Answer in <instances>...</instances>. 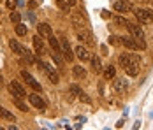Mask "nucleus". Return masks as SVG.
Masks as SVG:
<instances>
[{"label": "nucleus", "mask_w": 153, "mask_h": 130, "mask_svg": "<svg viewBox=\"0 0 153 130\" xmlns=\"http://www.w3.org/2000/svg\"><path fill=\"white\" fill-rule=\"evenodd\" d=\"M118 39H120V37H114V35H111V37H109V44H113V46H114V44H118Z\"/></svg>", "instance_id": "nucleus-32"}, {"label": "nucleus", "mask_w": 153, "mask_h": 130, "mask_svg": "<svg viewBox=\"0 0 153 130\" xmlns=\"http://www.w3.org/2000/svg\"><path fill=\"white\" fill-rule=\"evenodd\" d=\"M76 56L81 60V62H88L90 58H92V55L88 53V49L86 48H83V46H77L76 48Z\"/></svg>", "instance_id": "nucleus-13"}, {"label": "nucleus", "mask_w": 153, "mask_h": 130, "mask_svg": "<svg viewBox=\"0 0 153 130\" xmlns=\"http://www.w3.org/2000/svg\"><path fill=\"white\" fill-rule=\"evenodd\" d=\"M79 100H81V102H85V104H92V99H90V97H88L86 93H83V91L79 93Z\"/></svg>", "instance_id": "nucleus-28"}, {"label": "nucleus", "mask_w": 153, "mask_h": 130, "mask_svg": "<svg viewBox=\"0 0 153 130\" xmlns=\"http://www.w3.org/2000/svg\"><path fill=\"white\" fill-rule=\"evenodd\" d=\"M127 28L130 30V33H132V37H134V39L144 37V32H143V28H141L139 25H136V23H128V25H127Z\"/></svg>", "instance_id": "nucleus-11"}, {"label": "nucleus", "mask_w": 153, "mask_h": 130, "mask_svg": "<svg viewBox=\"0 0 153 130\" xmlns=\"http://www.w3.org/2000/svg\"><path fill=\"white\" fill-rule=\"evenodd\" d=\"M28 100L33 107H37V109H41V111H46V102L42 100L39 95H35V93H30L28 95Z\"/></svg>", "instance_id": "nucleus-6"}, {"label": "nucleus", "mask_w": 153, "mask_h": 130, "mask_svg": "<svg viewBox=\"0 0 153 130\" xmlns=\"http://www.w3.org/2000/svg\"><path fill=\"white\" fill-rule=\"evenodd\" d=\"M37 33L41 37H49L51 35V27L48 23H41V25H37Z\"/></svg>", "instance_id": "nucleus-15"}, {"label": "nucleus", "mask_w": 153, "mask_h": 130, "mask_svg": "<svg viewBox=\"0 0 153 130\" xmlns=\"http://www.w3.org/2000/svg\"><path fill=\"white\" fill-rule=\"evenodd\" d=\"M114 76H116V69H114L113 65L106 67V71H104V77H106V79H113Z\"/></svg>", "instance_id": "nucleus-21"}, {"label": "nucleus", "mask_w": 153, "mask_h": 130, "mask_svg": "<svg viewBox=\"0 0 153 130\" xmlns=\"http://www.w3.org/2000/svg\"><path fill=\"white\" fill-rule=\"evenodd\" d=\"M113 9H114L116 13H120V14H125V13H128V11L132 9V5H130L128 2H125V0H118V2H114Z\"/></svg>", "instance_id": "nucleus-7"}, {"label": "nucleus", "mask_w": 153, "mask_h": 130, "mask_svg": "<svg viewBox=\"0 0 153 130\" xmlns=\"http://www.w3.org/2000/svg\"><path fill=\"white\" fill-rule=\"evenodd\" d=\"M67 4H69V7H74L76 5V0H67Z\"/></svg>", "instance_id": "nucleus-33"}, {"label": "nucleus", "mask_w": 153, "mask_h": 130, "mask_svg": "<svg viewBox=\"0 0 153 130\" xmlns=\"http://www.w3.org/2000/svg\"><path fill=\"white\" fill-rule=\"evenodd\" d=\"M32 41H33V48H35L37 55H42V53H44V44H42V39H41V35H35Z\"/></svg>", "instance_id": "nucleus-16"}, {"label": "nucleus", "mask_w": 153, "mask_h": 130, "mask_svg": "<svg viewBox=\"0 0 153 130\" xmlns=\"http://www.w3.org/2000/svg\"><path fill=\"white\" fill-rule=\"evenodd\" d=\"M13 102H14V105L19 109V111H23V113H25V111H28V109H27V105L21 102V99H19V97H14V100H13Z\"/></svg>", "instance_id": "nucleus-24"}, {"label": "nucleus", "mask_w": 153, "mask_h": 130, "mask_svg": "<svg viewBox=\"0 0 153 130\" xmlns=\"http://www.w3.org/2000/svg\"><path fill=\"white\" fill-rule=\"evenodd\" d=\"M113 86H114V90L116 91H125L127 90V86H128V83L125 81V79H122V77H114V81H113Z\"/></svg>", "instance_id": "nucleus-14"}, {"label": "nucleus", "mask_w": 153, "mask_h": 130, "mask_svg": "<svg viewBox=\"0 0 153 130\" xmlns=\"http://www.w3.org/2000/svg\"><path fill=\"white\" fill-rule=\"evenodd\" d=\"M74 76H76L77 79H83V77H86V71H85L83 67L76 65V67H74Z\"/></svg>", "instance_id": "nucleus-22"}, {"label": "nucleus", "mask_w": 153, "mask_h": 130, "mask_svg": "<svg viewBox=\"0 0 153 130\" xmlns=\"http://www.w3.org/2000/svg\"><path fill=\"white\" fill-rule=\"evenodd\" d=\"M116 127H118V129H122V127H123V120H120V121L116 123Z\"/></svg>", "instance_id": "nucleus-35"}, {"label": "nucleus", "mask_w": 153, "mask_h": 130, "mask_svg": "<svg viewBox=\"0 0 153 130\" xmlns=\"http://www.w3.org/2000/svg\"><path fill=\"white\" fill-rule=\"evenodd\" d=\"M62 53H63V56H65V60H72L74 58V55H72V49H71V46H69V41L67 39H62Z\"/></svg>", "instance_id": "nucleus-9"}, {"label": "nucleus", "mask_w": 153, "mask_h": 130, "mask_svg": "<svg viewBox=\"0 0 153 130\" xmlns=\"http://www.w3.org/2000/svg\"><path fill=\"white\" fill-rule=\"evenodd\" d=\"M9 91H11V95H13V97H19V99H25V97H27L25 88L21 86L18 81H13V83L9 85Z\"/></svg>", "instance_id": "nucleus-2"}, {"label": "nucleus", "mask_w": 153, "mask_h": 130, "mask_svg": "<svg viewBox=\"0 0 153 130\" xmlns=\"http://www.w3.org/2000/svg\"><path fill=\"white\" fill-rule=\"evenodd\" d=\"M118 60H120V65L125 69L127 65H130V63H134V62H139V56L137 55H130V53H123V55H120Z\"/></svg>", "instance_id": "nucleus-5"}, {"label": "nucleus", "mask_w": 153, "mask_h": 130, "mask_svg": "<svg viewBox=\"0 0 153 130\" xmlns=\"http://www.w3.org/2000/svg\"><path fill=\"white\" fill-rule=\"evenodd\" d=\"M37 65H39V69H42V72H44L48 77H49V81H51L53 85H56V83L60 81L58 74L55 72V69H53L49 63H46V62H41V60H39V62H37Z\"/></svg>", "instance_id": "nucleus-1"}, {"label": "nucleus", "mask_w": 153, "mask_h": 130, "mask_svg": "<svg viewBox=\"0 0 153 130\" xmlns=\"http://www.w3.org/2000/svg\"><path fill=\"white\" fill-rule=\"evenodd\" d=\"M49 46L53 48L55 53H62V44L58 42V39H55L53 35H49Z\"/></svg>", "instance_id": "nucleus-19"}, {"label": "nucleus", "mask_w": 153, "mask_h": 130, "mask_svg": "<svg viewBox=\"0 0 153 130\" xmlns=\"http://www.w3.org/2000/svg\"><path fill=\"white\" fill-rule=\"evenodd\" d=\"M7 9H9V11H14L16 9V0H7Z\"/></svg>", "instance_id": "nucleus-29"}, {"label": "nucleus", "mask_w": 153, "mask_h": 130, "mask_svg": "<svg viewBox=\"0 0 153 130\" xmlns=\"http://www.w3.org/2000/svg\"><path fill=\"white\" fill-rule=\"evenodd\" d=\"M69 93H71V95H79L81 90H79L77 85H71V86H69Z\"/></svg>", "instance_id": "nucleus-27"}, {"label": "nucleus", "mask_w": 153, "mask_h": 130, "mask_svg": "<svg viewBox=\"0 0 153 130\" xmlns=\"http://www.w3.org/2000/svg\"><path fill=\"white\" fill-rule=\"evenodd\" d=\"M90 62H92L93 72H102V63H100V58H99V56H92V58H90Z\"/></svg>", "instance_id": "nucleus-18"}, {"label": "nucleus", "mask_w": 153, "mask_h": 130, "mask_svg": "<svg viewBox=\"0 0 153 130\" xmlns=\"http://www.w3.org/2000/svg\"><path fill=\"white\" fill-rule=\"evenodd\" d=\"M11 21L16 23V25H18V23H21V14H19L18 11H13V13H11Z\"/></svg>", "instance_id": "nucleus-25"}, {"label": "nucleus", "mask_w": 153, "mask_h": 130, "mask_svg": "<svg viewBox=\"0 0 153 130\" xmlns=\"http://www.w3.org/2000/svg\"><path fill=\"white\" fill-rule=\"evenodd\" d=\"M125 72L128 74V76H137L139 74V62H134V63H130V65H127L125 67Z\"/></svg>", "instance_id": "nucleus-17"}, {"label": "nucleus", "mask_w": 153, "mask_h": 130, "mask_svg": "<svg viewBox=\"0 0 153 130\" xmlns=\"http://www.w3.org/2000/svg\"><path fill=\"white\" fill-rule=\"evenodd\" d=\"M56 4L60 5L63 11H69V5H65V0H56Z\"/></svg>", "instance_id": "nucleus-31"}, {"label": "nucleus", "mask_w": 153, "mask_h": 130, "mask_svg": "<svg viewBox=\"0 0 153 130\" xmlns=\"http://www.w3.org/2000/svg\"><path fill=\"white\" fill-rule=\"evenodd\" d=\"M27 32H28V28H27L25 25H21V23H18V25H16V35L23 37V35H27Z\"/></svg>", "instance_id": "nucleus-23"}, {"label": "nucleus", "mask_w": 153, "mask_h": 130, "mask_svg": "<svg viewBox=\"0 0 153 130\" xmlns=\"http://www.w3.org/2000/svg\"><path fill=\"white\" fill-rule=\"evenodd\" d=\"M21 77H23V79H25V81H27V83H28V85H30V86L35 90V91H41V85H39V83L33 79V76H32L30 72H27V71H21Z\"/></svg>", "instance_id": "nucleus-8"}, {"label": "nucleus", "mask_w": 153, "mask_h": 130, "mask_svg": "<svg viewBox=\"0 0 153 130\" xmlns=\"http://www.w3.org/2000/svg\"><path fill=\"white\" fill-rule=\"evenodd\" d=\"M28 7H30V9H33V7H37V4H35V2H28Z\"/></svg>", "instance_id": "nucleus-34"}, {"label": "nucleus", "mask_w": 153, "mask_h": 130, "mask_svg": "<svg viewBox=\"0 0 153 130\" xmlns=\"http://www.w3.org/2000/svg\"><path fill=\"white\" fill-rule=\"evenodd\" d=\"M51 58L56 62V65H62V58L58 56V53H51Z\"/></svg>", "instance_id": "nucleus-30"}, {"label": "nucleus", "mask_w": 153, "mask_h": 130, "mask_svg": "<svg viewBox=\"0 0 153 130\" xmlns=\"http://www.w3.org/2000/svg\"><path fill=\"white\" fill-rule=\"evenodd\" d=\"M9 46H11V49L14 51L16 55H19V56H25V55H27V51H28L27 48H23V46L18 42V41H11V42H9Z\"/></svg>", "instance_id": "nucleus-12"}, {"label": "nucleus", "mask_w": 153, "mask_h": 130, "mask_svg": "<svg viewBox=\"0 0 153 130\" xmlns=\"http://www.w3.org/2000/svg\"><path fill=\"white\" fill-rule=\"evenodd\" d=\"M71 21H72V25H74V28L76 30L86 28L85 18H83V14H79V13H72V14H71Z\"/></svg>", "instance_id": "nucleus-4"}, {"label": "nucleus", "mask_w": 153, "mask_h": 130, "mask_svg": "<svg viewBox=\"0 0 153 130\" xmlns=\"http://www.w3.org/2000/svg\"><path fill=\"white\" fill-rule=\"evenodd\" d=\"M134 13H136V18H137L141 23H152L153 11H150V9H137V11H134Z\"/></svg>", "instance_id": "nucleus-3"}, {"label": "nucleus", "mask_w": 153, "mask_h": 130, "mask_svg": "<svg viewBox=\"0 0 153 130\" xmlns=\"http://www.w3.org/2000/svg\"><path fill=\"white\" fill-rule=\"evenodd\" d=\"M120 39H122L120 42H122L125 48H128V49H132V51L139 49V46H137V42H136V39H134V37H128V35H127V37H120Z\"/></svg>", "instance_id": "nucleus-10"}, {"label": "nucleus", "mask_w": 153, "mask_h": 130, "mask_svg": "<svg viewBox=\"0 0 153 130\" xmlns=\"http://www.w3.org/2000/svg\"><path fill=\"white\" fill-rule=\"evenodd\" d=\"M114 23H116V25H120V27H127V25H128V21H127L125 18H120V16H116V18H114Z\"/></svg>", "instance_id": "nucleus-26"}, {"label": "nucleus", "mask_w": 153, "mask_h": 130, "mask_svg": "<svg viewBox=\"0 0 153 130\" xmlns=\"http://www.w3.org/2000/svg\"><path fill=\"white\" fill-rule=\"evenodd\" d=\"M0 116L4 118V120H7V121H16V116L11 113V111H7V109H4L2 105H0Z\"/></svg>", "instance_id": "nucleus-20"}]
</instances>
